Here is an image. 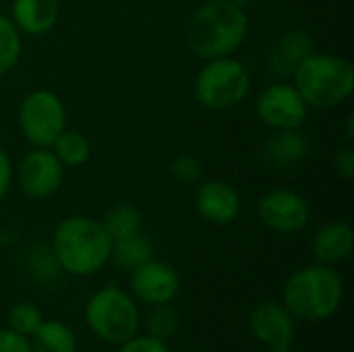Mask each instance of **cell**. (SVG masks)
Listing matches in <instances>:
<instances>
[{
	"label": "cell",
	"instance_id": "6da1fadb",
	"mask_svg": "<svg viewBox=\"0 0 354 352\" xmlns=\"http://www.w3.org/2000/svg\"><path fill=\"white\" fill-rule=\"evenodd\" d=\"M249 33V19L243 6L228 0H207L191 17L187 27V46L201 58L232 56Z\"/></svg>",
	"mask_w": 354,
	"mask_h": 352
},
{
	"label": "cell",
	"instance_id": "7a4b0ae2",
	"mask_svg": "<svg viewBox=\"0 0 354 352\" xmlns=\"http://www.w3.org/2000/svg\"><path fill=\"white\" fill-rule=\"evenodd\" d=\"M112 239L102 222L87 216L64 218L52 237L54 257L64 274L85 278L110 261Z\"/></svg>",
	"mask_w": 354,
	"mask_h": 352
},
{
	"label": "cell",
	"instance_id": "3957f363",
	"mask_svg": "<svg viewBox=\"0 0 354 352\" xmlns=\"http://www.w3.org/2000/svg\"><path fill=\"white\" fill-rule=\"evenodd\" d=\"M344 301V282L332 266L313 263L288 276L282 288V305L295 319L324 322Z\"/></svg>",
	"mask_w": 354,
	"mask_h": 352
},
{
	"label": "cell",
	"instance_id": "277c9868",
	"mask_svg": "<svg viewBox=\"0 0 354 352\" xmlns=\"http://www.w3.org/2000/svg\"><path fill=\"white\" fill-rule=\"evenodd\" d=\"M309 108L330 110L354 91V66L348 58L328 52L309 54L290 77Z\"/></svg>",
	"mask_w": 354,
	"mask_h": 352
},
{
	"label": "cell",
	"instance_id": "5b68a950",
	"mask_svg": "<svg viewBox=\"0 0 354 352\" xmlns=\"http://www.w3.org/2000/svg\"><path fill=\"white\" fill-rule=\"evenodd\" d=\"M85 322L100 340L118 346L139 334L141 315L129 293L118 286H106L87 301Z\"/></svg>",
	"mask_w": 354,
	"mask_h": 352
},
{
	"label": "cell",
	"instance_id": "8992f818",
	"mask_svg": "<svg viewBox=\"0 0 354 352\" xmlns=\"http://www.w3.org/2000/svg\"><path fill=\"white\" fill-rule=\"evenodd\" d=\"M251 91L249 68L232 58L205 60L195 77V98L207 110H228L241 104Z\"/></svg>",
	"mask_w": 354,
	"mask_h": 352
},
{
	"label": "cell",
	"instance_id": "52a82bcc",
	"mask_svg": "<svg viewBox=\"0 0 354 352\" xmlns=\"http://www.w3.org/2000/svg\"><path fill=\"white\" fill-rule=\"evenodd\" d=\"M19 129L33 147H52L66 129V110L62 100L50 89H35L19 106Z\"/></svg>",
	"mask_w": 354,
	"mask_h": 352
},
{
	"label": "cell",
	"instance_id": "ba28073f",
	"mask_svg": "<svg viewBox=\"0 0 354 352\" xmlns=\"http://www.w3.org/2000/svg\"><path fill=\"white\" fill-rule=\"evenodd\" d=\"M15 178L23 195L29 199L52 197L64 178V166L48 147H33L15 168Z\"/></svg>",
	"mask_w": 354,
	"mask_h": 352
},
{
	"label": "cell",
	"instance_id": "9c48e42d",
	"mask_svg": "<svg viewBox=\"0 0 354 352\" xmlns=\"http://www.w3.org/2000/svg\"><path fill=\"white\" fill-rule=\"evenodd\" d=\"M257 116L272 131L301 129L307 120L309 106L292 83L278 81L268 85L257 98Z\"/></svg>",
	"mask_w": 354,
	"mask_h": 352
},
{
	"label": "cell",
	"instance_id": "30bf717a",
	"mask_svg": "<svg viewBox=\"0 0 354 352\" xmlns=\"http://www.w3.org/2000/svg\"><path fill=\"white\" fill-rule=\"evenodd\" d=\"M259 220L278 234H299L311 220V207L307 199L290 189L268 191L257 205Z\"/></svg>",
	"mask_w": 354,
	"mask_h": 352
},
{
	"label": "cell",
	"instance_id": "8fae6325",
	"mask_svg": "<svg viewBox=\"0 0 354 352\" xmlns=\"http://www.w3.org/2000/svg\"><path fill=\"white\" fill-rule=\"evenodd\" d=\"M129 284L135 301L156 307V305H168L176 299L180 288V278L172 266L153 257L131 272Z\"/></svg>",
	"mask_w": 354,
	"mask_h": 352
},
{
	"label": "cell",
	"instance_id": "7c38bea8",
	"mask_svg": "<svg viewBox=\"0 0 354 352\" xmlns=\"http://www.w3.org/2000/svg\"><path fill=\"white\" fill-rule=\"evenodd\" d=\"M251 334L268 349L290 346L297 336L295 315L282 305L274 301L259 303L249 313Z\"/></svg>",
	"mask_w": 354,
	"mask_h": 352
},
{
	"label": "cell",
	"instance_id": "4fadbf2b",
	"mask_svg": "<svg viewBox=\"0 0 354 352\" xmlns=\"http://www.w3.org/2000/svg\"><path fill=\"white\" fill-rule=\"evenodd\" d=\"M195 207L205 222L226 226L234 222L241 214V195L226 180H201L195 193Z\"/></svg>",
	"mask_w": 354,
	"mask_h": 352
},
{
	"label": "cell",
	"instance_id": "5bb4252c",
	"mask_svg": "<svg viewBox=\"0 0 354 352\" xmlns=\"http://www.w3.org/2000/svg\"><path fill=\"white\" fill-rule=\"evenodd\" d=\"M315 52V41L305 29L284 31L268 52V68L272 75L280 79H290L297 66Z\"/></svg>",
	"mask_w": 354,
	"mask_h": 352
},
{
	"label": "cell",
	"instance_id": "9a60e30c",
	"mask_svg": "<svg viewBox=\"0 0 354 352\" xmlns=\"http://www.w3.org/2000/svg\"><path fill=\"white\" fill-rule=\"evenodd\" d=\"M307 156H309V141L301 133V129L274 131L261 147V158L266 166L280 172L295 170L305 162Z\"/></svg>",
	"mask_w": 354,
	"mask_h": 352
},
{
	"label": "cell",
	"instance_id": "2e32d148",
	"mask_svg": "<svg viewBox=\"0 0 354 352\" xmlns=\"http://www.w3.org/2000/svg\"><path fill=\"white\" fill-rule=\"evenodd\" d=\"M313 257L324 266H338L346 261L354 251V230L346 222H328L317 228L311 243Z\"/></svg>",
	"mask_w": 354,
	"mask_h": 352
},
{
	"label": "cell",
	"instance_id": "e0dca14e",
	"mask_svg": "<svg viewBox=\"0 0 354 352\" xmlns=\"http://www.w3.org/2000/svg\"><path fill=\"white\" fill-rule=\"evenodd\" d=\"M60 17V0H12L10 19L25 35L48 33Z\"/></svg>",
	"mask_w": 354,
	"mask_h": 352
},
{
	"label": "cell",
	"instance_id": "ac0fdd59",
	"mask_svg": "<svg viewBox=\"0 0 354 352\" xmlns=\"http://www.w3.org/2000/svg\"><path fill=\"white\" fill-rule=\"evenodd\" d=\"M153 259V245L151 241L143 234H131L118 241H112V249H110V261L124 272H133L135 268H139L141 263Z\"/></svg>",
	"mask_w": 354,
	"mask_h": 352
},
{
	"label": "cell",
	"instance_id": "d6986e66",
	"mask_svg": "<svg viewBox=\"0 0 354 352\" xmlns=\"http://www.w3.org/2000/svg\"><path fill=\"white\" fill-rule=\"evenodd\" d=\"M29 344L31 352H77V336L64 322L44 319L29 338Z\"/></svg>",
	"mask_w": 354,
	"mask_h": 352
},
{
	"label": "cell",
	"instance_id": "ffe728a7",
	"mask_svg": "<svg viewBox=\"0 0 354 352\" xmlns=\"http://www.w3.org/2000/svg\"><path fill=\"white\" fill-rule=\"evenodd\" d=\"M102 226L106 228V232L110 234L112 241H118V239H124V237L141 232V228H143V214L139 212L137 205L120 201V203L112 205L104 214Z\"/></svg>",
	"mask_w": 354,
	"mask_h": 352
},
{
	"label": "cell",
	"instance_id": "44dd1931",
	"mask_svg": "<svg viewBox=\"0 0 354 352\" xmlns=\"http://www.w3.org/2000/svg\"><path fill=\"white\" fill-rule=\"evenodd\" d=\"M50 149L54 151V156L60 160L64 168H79L91 156L89 139L79 131H66V129L58 135V139Z\"/></svg>",
	"mask_w": 354,
	"mask_h": 352
},
{
	"label": "cell",
	"instance_id": "7402d4cb",
	"mask_svg": "<svg viewBox=\"0 0 354 352\" xmlns=\"http://www.w3.org/2000/svg\"><path fill=\"white\" fill-rule=\"evenodd\" d=\"M21 58V31L12 19L0 12V77L17 66Z\"/></svg>",
	"mask_w": 354,
	"mask_h": 352
},
{
	"label": "cell",
	"instance_id": "603a6c76",
	"mask_svg": "<svg viewBox=\"0 0 354 352\" xmlns=\"http://www.w3.org/2000/svg\"><path fill=\"white\" fill-rule=\"evenodd\" d=\"M180 328V317L174 311V307L168 305H156L147 317V334L168 342Z\"/></svg>",
	"mask_w": 354,
	"mask_h": 352
},
{
	"label": "cell",
	"instance_id": "cb8c5ba5",
	"mask_svg": "<svg viewBox=\"0 0 354 352\" xmlns=\"http://www.w3.org/2000/svg\"><path fill=\"white\" fill-rule=\"evenodd\" d=\"M44 315L33 303H15L8 311V328L25 338H31L33 332L41 326Z\"/></svg>",
	"mask_w": 354,
	"mask_h": 352
},
{
	"label": "cell",
	"instance_id": "d4e9b609",
	"mask_svg": "<svg viewBox=\"0 0 354 352\" xmlns=\"http://www.w3.org/2000/svg\"><path fill=\"white\" fill-rule=\"evenodd\" d=\"M27 266H29V272L41 280V282H52L54 278H58V274L62 272L56 257H54V251L52 247H33L27 255Z\"/></svg>",
	"mask_w": 354,
	"mask_h": 352
},
{
	"label": "cell",
	"instance_id": "484cf974",
	"mask_svg": "<svg viewBox=\"0 0 354 352\" xmlns=\"http://www.w3.org/2000/svg\"><path fill=\"white\" fill-rule=\"evenodd\" d=\"M170 176L180 185H199L203 180V164L191 154H180L170 162Z\"/></svg>",
	"mask_w": 354,
	"mask_h": 352
},
{
	"label": "cell",
	"instance_id": "4316f807",
	"mask_svg": "<svg viewBox=\"0 0 354 352\" xmlns=\"http://www.w3.org/2000/svg\"><path fill=\"white\" fill-rule=\"evenodd\" d=\"M118 352H170L168 342L158 340L149 334H135L127 342L118 344Z\"/></svg>",
	"mask_w": 354,
	"mask_h": 352
},
{
	"label": "cell",
	"instance_id": "83f0119b",
	"mask_svg": "<svg viewBox=\"0 0 354 352\" xmlns=\"http://www.w3.org/2000/svg\"><path fill=\"white\" fill-rule=\"evenodd\" d=\"M0 352H31L29 338L12 332L10 328L0 330Z\"/></svg>",
	"mask_w": 354,
	"mask_h": 352
},
{
	"label": "cell",
	"instance_id": "f1b7e54d",
	"mask_svg": "<svg viewBox=\"0 0 354 352\" xmlns=\"http://www.w3.org/2000/svg\"><path fill=\"white\" fill-rule=\"evenodd\" d=\"M334 170L336 174L351 183L354 178V149L348 145V147H342L336 156H334Z\"/></svg>",
	"mask_w": 354,
	"mask_h": 352
},
{
	"label": "cell",
	"instance_id": "f546056e",
	"mask_svg": "<svg viewBox=\"0 0 354 352\" xmlns=\"http://www.w3.org/2000/svg\"><path fill=\"white\" fill-rule=\"evenodd\" d=\"M12 178H15V168H12V162L10 158L6 156V151L0 147V201L6 197L10 185H12Z\"/></svg>",
	"mask_w": 354,
	"mask_h": 352
},
{
	"label": "cell",
	"instance_id": "4dcf8cb0",
	"mask_svg": "<svg viewBox=\"0 0 354 352\" xmlns=\"http://www.w3.org/2000/svg\"><path fill=\"white\" fill-rule=\"evenodd\" d=\"M228 2H232V4H236V6H247V4H251V2H255V0H228Z\"/></svg>",
	"mask_w": 354,
	"mask_h": 352
},
{
	"label": "cell",
	"instance_id": "1f68e13d",
	"mask_svg": "<svg viewBox=\"0 0 354 352\" xmlns=\"http://www.w3.org/2000/svg\"><path fill=\"white\" fill-rule=\"evenodd\" d=\"M270 352H295L290 346H276V349H270Z\"/></svg>",
	"mask_w": 354,
	"mask_h": 352
},
{
	"label": "cell",
	"instance_id": "d6a6232c",
	"mask_svg": "<svg viewBox=\"0 0 354 352\" xmlns=\"http://www.w3.org/2000/svg\"><path fill=\"white\" fill-rule=\"evenodd\" d=\"M201 2H207V0H201Z\"/></svg>",
	"mask_w": 354,
	"mask_h": 352
}]
</instances>
